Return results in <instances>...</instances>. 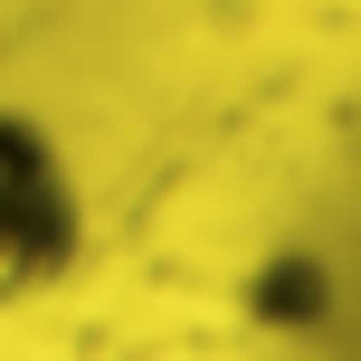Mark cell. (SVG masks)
<instances>
[{
	"mask_svg": "<svg viewBox=\"0 0 361 361\" xmlns=\"http://www.w3.org/2000/svg\"><path fill=\"white\" fill-rule=\"evenodd\" d=\"M86 267V190L38 114L0 105V314L57 295Z\"/></svg>",
	"mask_w": 361,
	"mask_h": 361,
	"instance_id": "cell-1",
	"label": "cell"
}]
</instances>
